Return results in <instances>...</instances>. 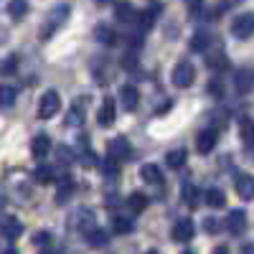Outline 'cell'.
Here are the masks:
<instances>
[{
    "label": "cell",
    "instance_id": "1",
    "mask_svg": "<svg viewBox=\"0 0 254 254\" xmlns=\"http://www.w3.org/2000/svg\"><path fill=\"white\" fill-rule=\"evenodd\" d=\"M69 15V3H59L49 10L46 20H44V28H41V41H49L61 26H64V20H66Z\"/></svg>",
    "mask_w": 254,
    "mask_h": 254
},
{
    "label": "cell",
    "instance_id": "2",
    "mask_svg": "<svg viewBox=\"0 0 254 254\" xmlns=\"http://www.w3.org/2000/svg\"><path fill=\"white\" fill-rule=\"evenodd\" d=\"M59 107H61L59 92L49 89V92L41 94V99H38V117H41V120H51V117L59 112Z\"/></svg>",
    "mask_w": 254,
    "mask_h": 254
},
{
    "label": "cell",
    "instance_id": "3",
    "mask_svg": "<svg viewBox=\"0 0 254 254\" xmlns=\"http://www.w3.org/2000/svg\"><path fill=\"white\" fill-rule=\"evenodd\" d=\"M171 79H173L176 87L188 89L190 84H193V79H196V69H193V64H190V61H181V64H176Z\"/></svg>",
    "mask_w": 254,
    "mask_h": 254
},
{
    "label": "cell",
    "instance_id": "4",
    "mask_svg": "<svg viewBox=\"0 0 254 254\" xmlns=\"http://www.w3.org/2000/svg\"><path fill=\"white\" fill-rule=\"evenodd\" d=\"M107 158L115 160V163H122V160L132 158V147H130V142H127V137H112L107 142Z\"/></svg>",
    "mask_w": 254,
    "mask_h": 254
},
{
    "label": "cell",
    "instance_id": "5",
    "mask_svg": "<svg viewBox=\"0 0 254 254\" xmlns=\"http://www.w3.org/2000/svg\"><path fill=\"white\" fill-rule=\"evenodd\" d=\"M231 33H234L237 38L247 41L254 36V13H242L237 15L234 20H231Z\"/></svg>",
    "mask_w": 254,
    "mask_h": 254
},
{
    "label": "cell",
    "instance_id": "6",
    "mask_svg": "<svg viewBox=\"0 0 254 254\" xmlns=\"http://www.w3.org/2000/svg\"><path fill=\"white\" fill-rule=\"evenodd\" d=\"M115 117H117V104H115V99H112V97H104V102L99 104V110H97V122H99L102 127H112Z\"/></svg>",
    "mask_w": 254,
    "mask_h": 254
},
{
    "label": "cell",
    "instance_id": "7",
    "mask_svg": "<svg viewBox=\"0 0 254 254\" xmlns=\"http://www.w3.org/2000/svg\"><path fill=\"white\" fill-rule=\"evenodd\" d=\"M193 234H196V226H193V221L190 219H181V221H176V226H173V231H171V237H173V242H190L193 239Z\"/></svg>",
    "mask_w": 254,
    "mask_h": 254
},
{
    "label": "cell",
    "instance_id": "8",
    "mask_svg": "<svg viewBox=\"0 0 254 254\" xmlns=\"http://www.w3.org/2000/svg\"><path fill=\"white\" fill-rule=\"evenodd\" d=\"M120 102H122V107H125L127 112H135L137 104H140V92H137V87H132V84H125V87H120Z\"/></svg>",
    "mask_w": 254,
    "mask_h": 254
},
{
    "label": "cell",
    "instance_id": "9",
    "mask_svg": "<svg viewBox=\"0 0 254 254\" xmlns=\"http://www.w3.org/2000/svg\"><path fill=\"white\" fill-rule=\"evenodd\" d=\"M216 137H219L216 127H208V130H201V132H198V137H196V147H198V153H203V155H206V153L214 150Z\"/></svg>",
    "mask_w": 254,
    "mask_h": 254
},
{
    "label": "cell",
    "instance_id": "10",
    "mask_svg": "<svg viewBox=\"0 0 254 254\" xmlns=\"http://www.w3.org/2000/svg\"><path fill=\"white\" fill-rule=\"evenodd\" d=\"M237 196L242 198V201H252L254 198V176H249V173H242V176H237Z\"/></svg>",
    "mask_w": 254,
    "mask_h": 254
},
{
    "label": "cell",
    "instance_id": "11",
    "mask_svg": "<svg viewBox=\"0 0 254 254\" xmlns=\"http://www.w3.org/2000/svg\"><path fill=\"white\" fill-rule=\"evenodd\" d=\"M226 229H229V234H234V237H239L242 231L247 229V214L242 208H234L229 214V219H226Z\"/></svg>",
    "mask_w": 254,
    "mask_h": 254
},
{
    "label": "cell",
    "instance_id": "12",
    "mask_svg": "<svg viewBox=\"0 0 254 254\" xmlns=\"http://www.w3.org/2000/svg\"><path fill=\"white\" fill-rule=\"evenodd\" d=\"M234 87H237V92H242V94H247V92H252L254 89V69H239L237 71V79H234Z\"/></svg>",
    "mask_w": 254,
    "mask_h": 254
},
{
    "label": "cell",
    "instance_id": "13",
    "mask_svg": "<svg viewBox=\"0 0 254 254\" xmlns=\"http://www.w3.org/2000/svg\"><path fill=\"white\" fill-rule=\"evenodd\" d=\"M49 150H51V140H49V135H36L33 140H31V155L33 158H46L49 155Z\"/></svg>",
    "mask_w": 254,
    "mask_h": 254
},
{
    "label": "cell",
    "instance_id": "14",
    "mask_svg": "<svg viewBox=\"0 0 254 254\" xmlns=\"http://www.w3.org/2000/svg\"><path fill=\"white\" fill-rule=\"evenodd\" d=\"M20 234H23V224H20L15 216H5L3 219V237L8 242H15Z\"/></svg>",
    "mask_w": 254,
    "mask_h": 254
},
{
    "label": "cell",
    "instance_id": "15",
    "mask_svg": "<svg viewBox=\"0 0 254 254\" xmlns=\"http://www.w3.org/2000/svg\"><path fill=\"white\" fill-rule=\"evenodd\" d=\"M140 176H142V181H145V183H150V186H160V183H163V173H160V168H158V165H153V163H145V165L140 168Z\"/></svg>",
    "mask_w": 254,
    "mask_h": 254
},
{
    "label": "cell",
    "instance_id": "16",
    "mask_svg": "<svg viewBox=\"0 0 254 254\" xmlns=\"http://www.w3.org/2000/svg\"><path fill=\"white\" fill-rule=\"evenodd\" d=\"M181 196H183V201L188 203V208H198L201 193H198V188H196L193 183H183V188H181Z\"/></svg>",
    "mask_w": 254,
    "mask_h": 254
},
{
    "label": "cell",
    "instance_id": "17",
    "mask_svg": "<svg viewBox=\"0 0 254 254\" xmlns=\"http://www.w3.org/2000/svg\"><path fill=\"white\" fill-rule=\"evenodd\" d=\"M94 36H97V41H102L104 46H115V44H117V33H115V28L104 26V23H99V26L94 28Z\"/></svg>",
    "mask_w": 254,
    "mask_h": 254
},
{
    "label": "cell",
    "instance_id": "18",
    "mask_svg": "<svg viewBox=\"0 0 254 254\" xmlns=\"http://www.w3.org/2000/svg\"><path fill=\"white\" fill-rule=\"evenodd\" d=\"M33 181L41 183V186H49L56 181V173H54V168L51 165H38L36 171H33Z\"/></svg>",
    "mask_w": 254,
    "mask_h": 254
},
{
    "label": "cell",
    "instance_id": "19",
    "mask_svg": "<svg viewBox=\"0 0 254 254\" xmlns=\"http://www.w3.org/2000/svg\"><path fill=\"white\" fill-rule=\"evenodd\" d=\"M203 198H206V203H208L211 208H224V206H226V196H224L221 188H208Z\"/></svg>",
    "mask_w": 254,
    "mask_h": 254
},
{
    "label": "cell",
    "instance_id": "20",
    "mask_svg": "<svg viewBox=\"0 0 254 254\" xmlns=\"http://www.w3.org/2000/svg\"><path fill=\"white\" fill-rule=\"evenodd\" d=\"M127 206H130L132 214H140V211L147 208V196L140 193V190H135V193H130V198H127Z\"/></svg>",
    "mask_w": 254,
    "mask_h": 254
},
{
    "label": "cell",
    "instance_id": "21",
    "mask_svg": "<svg viewBox=\"0 0 254 254\" xmlns=\"http://www.w3.org/2000/svg\"><path fill=\"white\" fill-rule=\"evenodd\" d=\"M71 193H74V181L71 178H64L61 186H59V190H56V203H66L71 198Z\"/></svg>",
    "mask_w": 254,
    "mask_h": 254
},
{
    "label": "cell",
    "instance_id": "22",
    "mask_svg": "<svg viewBox=\"0 0 254 254\" xmlns=\"http://www.w3.org/2000/svg\"><path fill=\"white\" fill-rule=\"evenodd\" d=\"M208 44H211V36L203 33V31H198V33L190 36V51H206Z\"/></svg>",
    "mask_w": 254,
    "mask_h": 254
},
{
    "label": "cell",
    "instance_id": "23",
    "mask_svg": "<svg viewBox=\"0 0 254 254\" xmlns=\"http://www.w3.org/2000/svg\"><path fill=\"white\" fill-rule=\"evenodd\" d=\"M5 10H8L15 20H20V18H26V13H28V3H26V0H13V3L5 5Z\"/></svg>",
    "mask_w": 254,
    "mask_h": 254
},
{
    "label": "cell",
    "instance_id": "24",
    "mask_svg": "<svg viewBox=\"0 0 254 254\" xmlns=\"http://www.w3.org/2000/svg\"><path fill=\"white\" fill-rule=\"evenodd\" d=\"M186 150H183V147H181V150H171V153H168L165 155V163H168V168H173V171H176V168H183V163H186Z\"/></svg>",
    "mask_w": 254,
    "mask_h": 254
},
{
    "label": "cell",
    "instance_id": "25",
    "mask_svg": "<svg viewBox=\"0 0 254 254\" xmlns=\"http://www.w3.org/2000/svg\"><path fill=\"white\" fill-rule=\"evenodd\" d=\"M115 13H117V18L122 20V23H132V20H137V13H135V8H132V5H127V3L117 5V8H115Z\"/></svg>",
    "mask_w": 254,
    "mask_h": 254
},
{
    "label": "cell",
    "instance_id": "26",
    "mask_svg": "<svg viewBox=\"0 0 254 254\" xmlns=\"http://www.w3.org/2000/svg\"><path fill=\"white\" fill-rule=\"evenodd\" d=\"M112 229H115V234H130V231H132V221L127 216H115L112 219Z\"/></svg>",
    "mask_w": 254,
    "mask_h": 254
},
{
    "label": "cell",
    "instance_id": "27",
    "mask_svg": "<svg viewBox=\"0 0 254 254\" xmlns=\"http://www.w3.org/2000/svg\"><path fill=\"white\" fill-rule=\"evenodd\" d=\"M87 242H89V247H92V249H99V247H104V244H107V231L94 229L92 234L87 237Z\"/></svg>",
    "mask_w": 254,
    "mask_h": 254
},
{
    "label": "cell",
    "instance_id": "28",
    "mask_svg": "<svg viewBox=\"0 0 254 254\" xmlns=\"http://www.w3.org/2000/svg\"><path fill=\"white\" fill-rule=\"evenodd\" d=\"M239 132H242V140H244L247 145H254V122H252V120H242Z\"/></svg>",
    "mask_w": 254,
    "mask_h": 254
},
{
    "label": "cell",
    "instance_id": "29",
    "mask_svg": "<svg viewBox=\"0 0 254 254\" xmlns=\"http://www.w3.org/2000/svg\"><path fill=\"white\" fill-rule=\"evenodd\" d=\"M18 66H20V56H18V54H10V56H5V61H3V74L10 76V74L18 71Z\"/></svg>",
    "mask_w": 254,
    "mask_h": 254
},
{
    "label": "cell",
    "instance_id": "30",
    "mask_svg": "<svg viewBox=\"0 0 254 254\" xmlns=\"http://www.w3.org/2000/svg\"><path fill=\"white\" fill-rule=\"evenodd\" d=\"M15 97H18L15 87H3L0 89V102H3V107H10V104L15 102Z\"/></svg>",
    "mask_w": 254,
    "mask_h": 254
},
{
    "label": "cell",
    "instance_id": "31",
    "mask_svg": "<svg viewBox=\"0 0 254 254\" xmlns=\"http://www.w3.org/2000/svg\"><path fill=\"white\" fill-rule=\"evenodd\" d=\"M208 66H211V69H226V66H229V59H226L221 51H219V54H211V56H208Z\"/></svg>",
    "mask_w": 254,
    "mask_h": 254
},
{
    "label": "cell",
    "instance_id": "32",
    "mask_svg": "<svg viewBox=\"0 0 254 254\" xmlns=\"http://www.w3.org/2000/svg\"><path fill=\"white\" fill-rule=\"evenodd\" d=\"M102 171L107 173L110 178H115V176H120V163H115V160H110V158H107V160L102 163Z\"/></svg>",
    "mask_w": 254,
    "mask_h": 254
},
{
    "label": "cell",
    "instance_id": "33",
    "mask_svg": "<svg viewBox=\"0 0 254 254\" xmlns=\"http://www.w3.org/2000/svg\"><path fill=\"white\" fill-rule=\"evenodd\" d=\"M84 122V107H79V102L74 104V110L69 112V125H81Z\"/></svg>",
    "mask_w": 254,
    "mask_h": 254
},
{
    "label": "cell",
    "instance_id": "34",
    "mask_svg": "<svg viewBox=\"0 0 254 254\" xmlns=\"http://www.w3.org/2000/svg\"><path fill=\"white\" fill-rule=\"evenodd\" d=\"M49 239H51L49 231H41V234H36V237H33V244H36V247H46V244H49Z\"/></svg>",
    "mask_w": 254,
    "mask_h": 254
},
{
    "label": "cell",
    "instance_id": "35",
    "mask_svg": "<svg viewBox=\"0 0 254 254\" xmlns=\"http://www.w3.org/2000/svg\"><path fill=\"white\" fill-rule=\"evenodd\" d=\"M208 92H211V94H224V87H221L219 81H211V84H208Z\"/></svg>",
    "mask_w": 254,
    "mask_h": 254
},
{
    "label": "cell",
    "instance_id": "36",
    "mask_svg": "<svg viewBox=\"0 0 254 254\" xmlns=\"http://www.w3.org/2000/svg\"><path fill=\"white\" fill-rule=\"evenodd\" d=\"M203 226H206V231H211V234H214V231L219 229V224H216V219H206V221H203Z\"/></svg>",
    "mask_w": 254,
    "mask_h": 254
},
{
    "label": "cell",
    "instance_id": "37",
    "mask_svg": "<svg viewBox=\"0 0 254 254\" xmlns=\"http://www.w3.org/2000/svg\"><path fill=\"white\" fill-rule=\"evenodd\" d=\"M239 254H254V244H244V247L239 249Z\"/></svg>",
    "mask_w": 254,
    "mask_h": 254
},
{
    "label": "cell",
    "instance_id": "38",
    "mask_svg": "<svg viewBox=\"0 0 254 254\" xmlns=\"http://www.w3.org/2000/svg\"><path fill=\"white\" fill-rule=\"evenodd\" d=\"M211 254H229V249H226V247H216V249L211 252Z\"/></svg>",
    "mask_w": 254,
    "mask_h": 254
},
{
    "label": "cell",
    "instance_id": "39",
    "mask_svg": "<svg viewBox=\"0 0 254 254\" xmlns=\"http://www.w3.org/2000/svg\"><path fill=\"white\" fill-rule=\"evenodd\" d=\"M3 254H18V249H13V247H8V249H5Z\"/></svg>",
    "mask_w": 254,
    "mask_h": 254
},
{
    "label": "cell",
    "instance_id": "40",
    "mask_svg": "<svg viewBox=\"0 0 254 254\" xmlns=\"http://www.w3.org/2000/svg\"><path fill=\"white\" fill-rule=\"evenodd\" d=\"M145 254H160V252H158V249H147Z\"/></svg>",
    "mask_w": 254,
    "mask_h": 254
},
{
    "label": "cell",
    "instance_id": "41",
    "mask_svg": "<svg viewBox=\"0 0 254 254\" xmlns=\"http://www.w3.org/2000/svg\"><path fill=\"white\" fill-rule=\"evenodd\" d=\"M41 254H56L54 249H44V252H41Z\"/></svg>",
    "mask_w": 254,
    "mask_h": 254
},
{
    "label": "cell",
    "instance_id": "42",
    "mask_svg": "<svg viewBox=\"0 0 254 254\" xmlns=\"http://www.w3.org/2000/svg\"><path fill=\"white\" fill-rule=\"evenodd\" d=\"M183 254H193V252H183Z\"/></svg>",
    "mask_w": 254,
    "mask_h": 254
}]
</instances>
